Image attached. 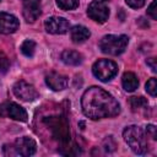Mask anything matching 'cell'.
<instances>
[{
  "mask_svg": "<svg viewBox=\"0 0 157 157\" xmlns=\"http://www.w3.org/2000/svg\"><path fill=\"white\" fill-rule=\"evenodd\" d=\"M81 105L83 114L93 120L112 118L120 113V105L117 99L97 86H92L85 91L81 98Z\"/></svg>",
  "mask_w": 157,
  "mask_h": 157,
  "instance_id": "6da1fadb",
  "label": "cell"
},
{
  "mask_svg": "<svg viewBox=\"0 0 157 157\" xmlns=\"http://www.w3.org/2000/svg\"><path fill=\"white\" fill-rule=\"evenodd\" d=\"M124 140L126 144L130 146V148L137 153V155H144L148 150V144H147V135L145 131L136 126V125H130L128 126L124 132H123Z\"/></svg>",
  "mask_w": 157,
  "mask_h": 157,
  "instance_id": "7a4b0ae2",
  "label": "cell"
},
{
  "mask_svg": "<svg viewBox=\"0 0 157 157\" xmlns=\"http://www.w3.org/2000/svg\"><path fill=\"white\" fill-rule=\"evenodd\" d=\"M45 124L49 126L53 137L60 142L65 148L70 144V129H69V123L65 117H49L44 119Z\"/></svg>",
  "mask_w": 157,
  "mask_h": 157,
  "instance_id": "3957f363",
  "label": "cell"
},
{
  "mask_svg": "<svg viewBox=\"0 0 157 157\" xmlns=\"http://www.w3.org/2000/svg\"><path fill=\"white\" fill-rule=\"evenodd\" d=\"M128 43H129V38L124 34H120V36L108 34L101 39L99 48L104 54L119 55L125 50Z\"/></svg>",
  "mask_w": 157,
  "mask_h": 157,
  "instance_id": "277c9868",
  "label": "cell"
},
{
  "mask_svg": "<svg viewBox=\"0 0 157 157\" xmlns=\"http://www.w3.org/2000/svg\"><path fill=\"white\" fill-rule=\"evenodd\" d=\"M92 71H93V75L103 81V82H107L109 80H112L117 72H118V66L114 61L112 60H108V59H101V60H97L93 66H92Z\"/></svg>",
  "mask_w": 157,
  "mask_h": 157,
  "instance_id": "5b68a950",
  "label": "cell"
},
{
  "mask_svg": "<svg viewBox=\"0 0 157 157\" xmlns=\"http://www.w3.org/2000/svg\"><path fill=\"white\" fill-rule=\"evenodd\" d=\"M0 117L11 118L18 121H27V112L18 104L13 102H6L0 104Z\"/></svg>",
  "mask_w": 157,
  "mask_h": 157,
  "instance_id": "8992f818",
  "label": "cell"
},
{
  "mask_svg": "<svg viewBox=\"0 0 157 157\" xmlns=\"http://www.w3.org/2000/svg\"><path fill=\"white\" fill-rule=\"evenodd\" d=\"M13 94L25 102H32L38 98V92L34 88V86L29 85L26 81H17L12 87Z\"/></svg>",
  "mask_w": 157,
  "mask_h": 157,
  "instance_id": "52a82bcc",
  "label": "cell"
},
{
  "mask_svg": "<svg viewBox=\"0 0 157 157\" xmlns=\"http://www.w3.org/2000/svg\"><path fill=\"white\" fill-rule=\"evenodd\" d=\"M87 13H88V16L93 21H96L98 23L105 22L108 20V17H109V10H108L107 5L102 0H94V1H92L88 5Z\"/></svg>",
  "mask_w": 157,
  "mask_h": 157,
  "instance_id": "ba28073f",
  "label": "cell"
},
{
  "mask_svg": "<svg viewBox=\"0 0 157 157\" xmlns=\"http://www.w3.org/2000/svg\"><path fill=\"white\" fill-rule=\"evenodd\" d=\"M36 142L27 137V136H23V137H20L15 141L12 148H13V155H18V156H23V157H28V156H32L34 155L36 152Z\"/></svg>",
  "mask_w": 157,
  "mask_h": 157,
  "instance_id": "9c48e42d",
  "label": "cell"
},
{
  "mask_svg": "<svg viewBox=\"0 0 157 157\" xmlns=\"http://www.w3.org/2000/svg\"><path fill=\"white\" fill-rule=\"evenodd\" d=\"M44 27L47 29V32L53 33V34H63L66 33L69 31V22L64 18V17H58V16H53L45 20L44 22Z\"/></svg>",
  "mask_w": 157,
  "mask_h": 157,
  "instance_id": "30bf717a",
  "label": "cell"
},
{
  "mask_svg": "<svg viewBox=\"0 0 157 157\" xmlns=\"http://www.w3.org/2000/svg\"><path fill=\"white\" fill-rule=\"evenodd\" d=\"M23 5V17L27 22H34L40 15V0H21Z\"/></svg>",
  "mask_w": 157,
  "mask_h": 157,
  "instance_id": "8fae6325",
  "label": "cell"
},
{
  "mask_svg": "<svg viewBox=\"0 0 157 157\" xmlns=\"http://www.w3.org/2000/svg\"><path fill=\"white\" fill-rule=\"evenodd\" d=\"M18 26L20 22L17 17L6 12H0V33L2 34L13 33L18 29Z\"/></svg>",
  "mask_w": 157,
  "mask_h": 157,
  "instance_id": "7c38bea8",
  "label": "cell"
},
{
  "mask_svg": "<svg viewBox=\"0 0 157 157\" xmlns=\"http://www.w3.org/2000/svg\"><path fill=\"white\" fill-rule=\"evenodd\" d=\"M45 82L47 85L54 90V91H61L64 88H66L67 83H69V80L66 76L59 74V72H55V71H52L49 72L47 76H45Z\"/></svg>",
  "mask_w": 157,
  "mask_h": 157,
  "instance_id": "4fadbf2b",
  "label": "cell"
},
{
  "mask_svg": "<svg viewBox=\"0 0 157 157\" xmlns=\"http://www.w3.org/2000/svg\"><path fill=\"white\" fill-rule=\"evenodd\" d=\"M70 36H71V39L74 43H82L85 42L86 39H88V37L91 36L88 28H86L85 26H74L70 31Z\"/></svg>",
  "mask_w": 157,
  "mask_h": 157,
  "instance_id": "5bb4252c",
  "label": "cell"
},
{
  "mask_svg": "<svg viewBox=\"0 0 157 157\" xmlns=\"http://www.w3.org/2000/svg\"><path fill=\"white\" fill-rule=\"evenodd\" d=\"M121 85H123V87H124L125 91L132 92V91H135L137 88L139 80H137V77H136V75L134 72L126 71V72H124V75L121 77Z\"/></svg>",
  "mask_w": 157,
  "mask_h": 157,
  "instance_id": "9a60e30c",
  "label": "cell"
},
{
  "mask_svg": "<svg viewBox=\"0 0 157 157\" xmlns=\"http://www.w3.org/2000/svg\"><path fill=\"white\" fill-rule=\"evenodd\" d=\"M61 60L66 65L77 66L82 63V55L76 50H64L61 53Z\"/></svg>",
  "mask_w": 157,
  "mask_h": 157,
  "instance_id": "2e32d148",
  "label": "cell"
},
{
  "mask_svg": "<svg viewBox=\"0 0 157 157\" xmlns=\"http://www.w3.org/2000/svg\"><path fill=\"white\" fill-rule=\"evenodd\" d=\"M129 104L132 112H141L148 108V103L144 97H131L129 99Z\"/></svg>",
  "mask_w": 157,
  "mask_h": 157,
  "instance_id": "e0dca14e",
  "label": "cell"
},
{
  "mask_svg": "<svg viewBox=\"0 0 157 157\" xmlns=\"http://www.w3.org/2000/svg\"><path fill=\"white\" fill-rule=\"evenodd\" d=\"M34 50H36V43H34L33 40H31V39L25 40V42L22 43V45H21V52L23 53V55H26V56H28V58L33 56Z\"/></svg>",
  "mask_w": 157,
  "mask_h": 157,
  "instance_id": "ac0fdd59",
  "label": "cell"
},
{
  "mask_svg": "<svg viewBox=\"0 0 157 157\" xmlns=\"http://www.w3.org/2000/svg\"><path fill=\"white\" fill-rule=\"evenodd\" d=\"M56 4L61 10H74L78 6V0H56Z\"/></svg>",
  "mask_w": 157,
  "mask_h": 157,
  "instance_id": "d6986e66",
  "label": "cell"
},
{
  "mask_svg": "<svg viewBox=\"0 0 157 157\" xmlns=\"http://www.w3.org/2000/svg\"><path fill=\"white\" fill-rule=\"evenodd\" d=\"M146 91H147L152 97L156 96V93H157V81H156L155 77H152V78H150V80L147 81V83H146Z\"/></svg>",
  "mask_w": 157,
  "mask_h": 157,
  "instance_id": "ffe728a7",
  "label": "cell"
},
{
  "mask_svg": "<svg viewBox=\"0 0 157 157\" xmlns=\"http://www.w3.org/2000/svg\"><path fill=\"white\" fill-rule=\"evenodd\" d=\"M10 67V61H9V58L6 56L5 53L0 52V71L1 72H6Z\"/></svg>",
  "mask_w": 157,
  "mask_h": 157,
  "instance_id": "44dd1931",
  "label": "cell"
},
{
  "mask_svg": "<svg viewBox=\"0 0 157 157\" xmlns=\"http://www.w3.org/2000/svg\"><path fill=\"white\" fill-rule=\"evenodd\" d=\"M115 147H117V144H115V141H114V139L112 136H109V137H107L104 140V148H105V151L113 152L115 150Z\"/></svg>",
  "mask_w": 157,
  "mask_h": 157,
  "instance_id": "7402d4cb",
  "label": "cell"
},
{
  "mask_svg": "<svg viewBox=\"0 0 157 157\" xmlns=\"http://www.w3.org/2000/svg\"><path fill=\"white\" fill-rule=\"evenodd\" d=\"M156 1H157V0H153V1L151 2V5L148 6V9H147V15H148V16H151V18H152V20H157V10H156Z\"/></svg>",
  "mask_w": 157,
  "mask_h": 157,
  "instance_id": "603a6c76",
  "label": "cell"
},
{
  "mask_svg": "<svg viewBox=\"0 0 157 157\" xmlns=\"http://www.w3.org/2000/svg\"><path fill=\"white\" fill-rule=\"evenodd\" d=\"M125 1H126V4L130 7H132V9H140V7H142L145 5V1L146 0H125Z\"/></svg>",
  "mask_w": 157,
  "mask_h": 157,
  "instance_id": "cb8c5ba5",
  "label": "cell"
},
{
  "mask_svg": "<svg viewBox=\"0 0 157 157\" xmlns=\"http://www.w3.org/2000/svg\"><path fill=\"white\" fill-rule=\"evenodd\" d=\"M146 134L147 136H150L152 140H156V126L155 125H148L147 129H146Z\"/></svg>",
  "mask_w": 157,
  "mask_h": 157,
  "instance_id": "d4e9b609",
  "label": "cell"
},
{
  "mask_svg": "<svg viewBox=\"0 0 157 157\" xmlns=\"http://www.w3.org/2000/svg\"><path fill=\"white\" fill-rule=\"evenodd\" d=\"M147 65H150L151 66V69H152V71L153 72H156L157 71V66H156V59L155 58H150V59H147Z\"/></svg>",
  "mask_w": 157,
  "mask_h": 157,
  "instance_id": "484cf974",
  "label": "cell"
}]
</instances>
